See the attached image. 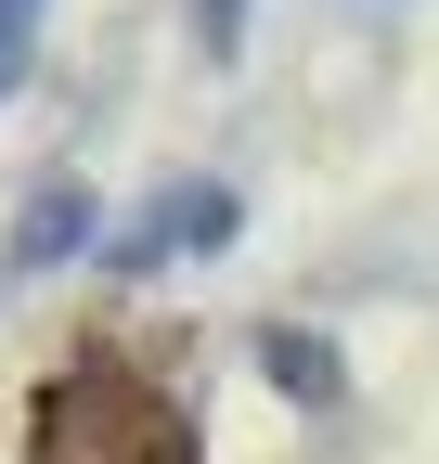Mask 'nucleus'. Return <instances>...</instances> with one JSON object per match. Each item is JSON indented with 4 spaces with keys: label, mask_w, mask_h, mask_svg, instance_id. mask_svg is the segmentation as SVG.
<instances>
[{
    "label": "nucleus",
    "mask_w": 439,
    "mask_h": 464,
    "mask_svg": "<svg viewBox=\"0 0 439 464\" xmlns=\"http://www.w3.org/2000/svg\"><path fill=\"white\" fill-rule=\"evenodd\" d=\"M233 181H155L117 232H91V258L103 271H117V284H142V271H169V258H220V246H233Z\"/></svg>",
    "instance_id": "f257e3e1"
},
{
    "label": "nucleus",
    "mask_w": 439,
    "mask_h": 464,
    "mask_svg": "<svg viewBox=\"0 0 439 464\" xmlns=\"http://www.w3.org/2000/svg\"><path fill=\"white\" fill-rule=\"evenodd\" d=\"M91 232H103V207H91L78 181H39L26 219H14V271H65V258H91Z\"/></svg>",
    "instance_id": "f03ea898"
},
{
    "label": "nucleus",
    "mask_w": 439,
    "mask_h": 464,
    "mask_svg": "<svg viewBox=\"0 0 439 464\" xmlns=\"http://www.w3.org/2000/svg\"><path fill=\"white\" fill-rule=\"evenodd\" d=\"M259 362H271V387H285V400H337V348H323V335H271Z\"/></svg>",
    "instance_id": "7ed1b4c3"
},
{
    "label": "nucleus",
    "mask_w": 439,
    "mask_h": 464,
    "mask_svg": "<svg viewBox=\"0 0 439 464\" xmlns=\"http://www.w3.org/2000/svg\"><path fill=\"white\" fill-rule=\"evenodd\" d=\"M39 26H52V0H0V103L26 91V65H39Z\"/></svg>",
    "instance_id": "20e7f679"
},
{
    "label": "nucleus",
    "mask_w": 439,
    "mask_h": 464,
    "mask_svg": "<svg viewBox=\"0 0 439 464\" xmlns=\"http://www.w3.org/2000/svg\"><path fill=\"white\" fill-rule=\"evenodd\" d=\"M233 14H246V0H194V26H207V52H233Z\"/></svg>",
    "instance_id": "39448f33"
}]
</instances>
